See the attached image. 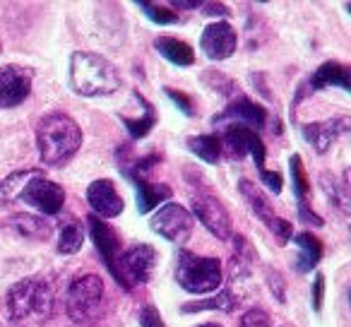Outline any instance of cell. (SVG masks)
I'll return each mask as SVG.
<instances>
[{
    "mask_svg": "<svg viewBox=\"0 0 351 327\" xmlns=\"http://www.w3.org/2000/svg\"><path fill=\"white\" fill-rule=\"evenodd\" d=\"M5 306L12 327H44L53 313V289L46 279L27 277L8 291Z\"/></svg>",
    "mask_w": 351,
    "mask_h": 327,
    "instance_id": "1",
    "label": "cell"
},
{
    "mask_svg": "<svg viewBox=\"0 0 351 327\" xmlns=\"http://www.w3.org/2000/svg\"><path fill=\"white\" fill-rule=\"evenodd\" d=\"M36 145L44 164L63 167L82 147V130L68 113H49L36 128Z\"/></svg>",
    "mask_w": 351,
    "mask_h": 327,
    "instance_id": "2",
    "label": "cell"
},
{
    "mask_svg": "<svg viewBox=\"0 0 351 327\" xmlns=\"http://www.w3.org/2000/svg\"><path fill=\"white\" fill-rule=\"evenodd\" d=\"M70 87L82 97H108L121 87V75L104 56L77 51L70 58Z\"/></svg>",
    "mask_w": 351,
    "mask_h": 327,
    "instance_id": "3",
    "label": "cell"
},
{
    "mask_svg": "<svg viewBox=\"0 0 351 327\" xmlns=\"http://www.w3.org/2000/svg\"><path fill=\"white\" fill-rule=\"evenodd\" d=\"M106 303V289L97 274H80L70 282L68 293H65V308L68 315L77 325H92L99 320Z\"/></svg>",
    "mask_w": 351,
    "mask_h": 327,
    "instance_id": "4",
    "label": "cell"
},
{
    "mask_svg": "<svg viewBox=\"0 0 351 327\" xmlns=\"http://www.w3.org/2000/svg\"><path fill=\"white\" fill-rule=\"evenodd\" d=\"M176 279L188 293H210L221 287V265L215 258L181 250L176 258Z\"/></svg>",
    "mask_w": 351,
    "mask_h": 327,
    "instance_id": "5",
    "label": "cell"
},
{
    "mask_svg": "<svg viewBox=\"0 0 351 327\" xmlns=\"http://www.w3.org/2000/svg\"><path fill=\"white\" fill-rule=\"evenodd\" d=\"M156 265V250L149 243H137L132 248H128L125 253H121L118 258V274L116 282L125 289L140 287L147 284L154 272Z\"/></svg>",
    "mask_w": 351,
    "mask_h": 327,
    "instance_id": "6",
    "label": "cell"
},
{
    "mask_svg": "<svg viewBox=\"0 0 351 327\" xmlns=\"http://www.w3.org/2000/svg\"><path fill=\"white\" fill-rule=\"evenodd\" d=\"M193 212L197 219L205 224V229L210 234H215L219 241H229L234 229H231V217L224 210V205L219 202V197H215L210 191H197L193 193Z\"/></svg>",
    "mask_w": 351,
    "mask_h": 327,
    "instance_id": "7",
    "label": "cell"
},
{
    "mask_svg": "<svg viewBox=\"0 0 351 327\" xmlns=\"http://www.w3.org/2000/svg\"><path fill=\"white\" fill-rule=\"evenodd\" d=\"M152 231L164 236L171 243H186L193 234V217L186 207L169 202L152 217Z\"/></svg>",
    "mask_w": 351,
    "mask_h": 327,
    "instance_id": "8",
    "label": "cell"
},
{
    "mask_svg": "<svg viewBox=\"0 0 351 327\" xmlns=\"http://www.w3.org/2000/svg\"><path fill=\"white\" fill-rule=\"evenodd\" d=\"M20 200L25 202V205L36 207V210L44 212V215H60L63 202H65V193L58 183L49 181L44 173H39V176H34L22 188Z\"/></svg>",
    "mask_w": 351,
    "mask_h": 327,
    "instance_id": "9",
    "label": "cell"
},
{
    "mask_svg": "<svg viewBox=\"0 0 351 327\" xmlns=\"http://www.w3.org/2000/svg\"><path fill=\"white\" fill-rule=\"evenodd\" d=\"M219 142H224V147L229 149L231 156L241 159V156L250 154L255 159V167L260 169V173L267 171V169H265V145L255 130H250V128H245V125L229 123L224 130V137H221Z\"/></svg>",
    "mask_w": 351,
    "mask_h": 327,
    "instance_id": "10",
    "label": "cell"
},
{
    "mask_svg": "<svg viewBox=\"0 0 351 327\" xmlns=\"http://www.w3.org/2000/svg\"><path fill=\"white\" fill-rule=\"evenodd\" d=\"M32 70L20 65H3L0 68V111L15 108L29 97Z\"/></svg>",
    "mask_w": 351,
    "mask_h": 327,
    "instance_id": "11",
    "label": "cell"
},
{
    "mask_svg": "<svg viewBox=\"0 0 351 327\" xmlns=\"http://www.w3.org/2000/svg\"><path fill=\"white\" fill-rule=\"evenodd\" d=\"M236 41H239V36L229 22H212L202 32L200 49L205 51L210 60H224L236 51Z\"/></svg>",
    "mask_w": 351,
    "mask_h": 327,
    "instance_id": "12",
    "label": "cell"
},
{
    "mask_svg": "<svg viewBox=\"0 0 351 327\" xmlns=\"http://www.w3.org/2000/svg\"><path fill=\"white\" fill-rule=\"evenodd\" d=\"M89 231H92V241L97 245L99 255L104 258V265L108 267V272L116 279L118 274V258H121V239L118 234L106 224L104 219H99L97 215L89 217Z\"/></svg>",
    "mask_w": 351,
    "mask_h": 327,
    "instance_id": "13",
    "label": "cell"
},
{
    "mask_svg": "<svg viewBox=\"0 0 351 327\" xmlns=\"http://www.w3.org/2000/svg\"><path fill=\"white\" fill-rule=\"evenodd\" d=\"M87 202L97 212L99 219H113V217H118L123 212V197L118 195L116 186L108 178L94 181L87 188Z\"/></svg>",
    "mask_w": 351,
    "mask_h": 327,
    "instance_id": "14",
    "label": "cell"
},
{
    "mask_svg": "<svg viewBox=\"0 0 351 327\" xmlns=\"http://www.w3.org/2000/svg\"><path fill=\"white\" fill-rule=\"evenodd\" d=\"M346 130H349V118H332V121L303 125V137H306V142L317 154H325V152L335 145L337 137Z\"/></svg>",
    "mask_w": 351,
    "mask_h": 327,
    "instance_id": "15",
    "label": "cell"
},
{
    "mask_svg": "<svg viewBox=\"0 0 351 327\" xmlns=\"http://www.w3.org/2000/svg\"><path fill=\"white\" fill-rule=\"evenodd\" d=\"M226 121H234L236 125H245V128H250V130L255 128V130H258V128L265 125L267 116H265L263 106H258V104H253L245 97H239L229 108H224V113H219V116L212 118L215 125L217 123H226Z\"/></svg>",
    "mask_w": 351,
    "mask_h": 327,
    "instance_id": "16",
    "label": "cell"
},
{
    "mask_svg": "<svg viewBox=\"0 0 351 327\" xmlns=\"http://www.w3.org/2000/svg\"><path fill=\"white\" fill-rule=\"evenodd\" d=\"M306 87L308 89H303L301 97L306 92H320L322 87H341L344 92H349V89H351L349 68H346V65H341V63H337V60L322 63L320 68L311 75V80H308Z\"/></svg>",
    "mask_w": 351,
    "mask_h": 327,
    "instance_id": "17",
    "label": "cell"
},
{
    "mask_svg": "<svg viewBox=\"0 0 351 327\" xmlns=\"http://www.w3.org/2000/svg\"><path fill=\"white\" fill-rule=\"evenodd\" d=\"M234 245H236V250L229 265V279L231 282H243V279H248L250 272H253L255 263H258V253H255V248L243 236H236Z\"/></svg>",
    "mask_w": 351,
    "mask_h": 327,
    "instance_id": "18",
    "label": "cell"
},
{
    "mask_svg": "<svg viewBox=\"0 0 351 327\" xmlns=\"http://www.w3.org/2000/svg\"><path fill=\"white\" fill-rule=\"evenodd\" d=\"M128 176L135 183L137 212H140V215H147V212H152L156 205H161V202L171 197V188L164 186V183H161V186H152V183H147L142 176H135V173H128Z\"/></svg>",
    "mask_w": 351,
    "mask_h": 327,
    "instance_id": "19",
    "label": "cell"
},
{
    "mask_svg": "<svg viewBox=\"0 0 351 327\" xmlns=\"http://www.w3.org/2000/svg\"><path fill=\"white\" fill-rule=\"evenodd\" d=\"M239 191H241V195L248 200V205H250V210H253V215L258 217L260 221H263L265 226H272V221L277 219L274 217V210H272V202H269V197L265 195L263 191H260L255 183H250V181H245V178H241V183H239Z\"/></svg>",
    "mask_w": 351,
    "mask_h": 327,
    "instance_id": "20",
    "label": "cell"
},
{
    "mask_svg": "<svg viewBox=\"0 0 351 327\" xmlns=\"http://www.w3.org/2000/svg\"><path fill=\"white\" fill-rule=\"evenodd\" d=\"M291 239H293V243L301 248V255L296 258V272H301V274L311 272L322 258V243L311 231H301V234L291 236Z\"/></svg>",
    "mask_w": 351,
    "mask_h": 327,
    "instance_id": "21",
    "label": "cell"
},
{
    "mask_svg": "<svg viewBox=\"0 0 351 327\" xmlns=\"http://www.w3.org/2000/svg\"><path fill=\"white\" fill-rule=\"evenodd\" d=\"M84 243V229L82 221L73 215H63L60 219V236H58V253L73 255L82 248Z\"/></svg>",
    "mask_w": 351,
    "mask_h": 327,
    "instance_id": "22",
    "label": "cell"
},
{
    "mask_svg": "<svg viewBox=\"0 0 351 327\" xmlns=\"http://www.w3.org/2000/svg\"><path fill=\"white\" fill-rule=\"evenodd\" d=\"M154 49L173 65L188 68V65L195 63V53H193L191 46L181 39H173V36H159V39H154Z\"/></svg>",
    "mask_w": 351,
    "mask_h": 327,
    "instance_id": "23",
    "label": "cell"
},
{
    "mask_svg": "<svg viewBox=\"0 0 351 327\" xmlns=\"http://www.w3.org/2000/svg\"><path fill=\"white\" fill-rule=\"evenodd\" d=\"M8 224H10L17 234L25 236V239H34V241H46L51 236V231H53L49 221L34 215H15V217H10Z\"/></svg>",
    "mask_w": 351,
    "mask_h": 327,
    "instance_id": "24",
    "label": "cell"
},
{
    "mask_svg": "<svg viewBox=\"0 0 351 327\" xmlns=\"http://www.w3.org/2000/svg\"><path fill=\"white\" fill-rule=\"evenodd\" d=\"M188 149L200 156L202 161H207V164H215L221 154V142L217 135H195L188 137Z\"/></svg>",
    "mask_w": 351,
    "mask_h": 327,
    "instance_id": "25",
    "label": "cell"
},
{
    "mask_svg": "<svg viewBox=\"0 0 351 327\" xmlns=\"http://www.w3.org/2000/svg\"><path fill=\"white\" fill-rule=\"evenodd\" d=\"M239 306V296H234L231 291H221L215 298H205V301H195V303H186L183 313H195V311H234Z\"/></svg>",
    "mask_w": 351,
    "mask_h": 327,
    "instance_id": "26",
    "label": "cell"
},
{
    "mask_svg": "<svg viewBox=\"0 0 351 327\" xmlns=\"http://www.w3.org/2000/svg\"><path fill=\"white\" fill-rule=\"evenodd\" d=\"M39 173H44V171H39V169H27V171H17V173H12V176H8L5 181L0 183V197H3V200H15V197H20L22 188L34 176H39Z\"/></svg>",
    "mask_w": 351,
    "mask_h": 327,
    "instance_id": "27",
    "label": "cell"
},
{
    "mask_svg": "<svg viewBox=\"0 0 351 327\" xmlns=\"http://www.w3.org/2000/svg\"><path fill=\"white\" fill-rule=\"evenodd\" d=\"M320 183H322V191L327 193V197L332 200V205L339 207L344 215H349V188H346V173H344V181L337 183L335 178H330V173H322L320 176Z\"/></svg>",
    "mask_w": 351,
    "mask_h": 327,
    "instance_id": "28",
    "label": "cell"
},
{
    "mask_svg": "<svg viewBox=\"0 0 351 327\" xmlns=\"http://www.w3.org/2000/svg\"><path fill=\"white\" fill-rule=\"evenodd\" d=\"M123 123H125V128H128V132H130L135 140H140V137H145L147 132L154 128V123H156V113H154V106L152 104H147V108H145V116H140V118H125L123 116Z\"/></svg>",
    "mask_w": 351,
    "mask_h": 327,
    "instance_id": "29",
    "label": "cell"
},
{
    "mask_svg": "<svg viewBox=\"0 0 351 327\" xmlns=\"http://www.w3.org/2000/svg\"><path fill=\"white\" fill-rule=\"evenodd\" d=\"M289 167H291V181H293V193H296L298 202H306V193H308V178L303 171V161L298 154H293L289 159Z\"/></svg>",
    "mask_w": 351,
    "mask_h": 327,
    "instance_id": "30",
    "label": "cell"
},
{
    "mask_svg": "<svg viewBox=\"0 0 351 327\" xmlns=\"http://www.w3.org/2000/svg\"><path fill=\"white\" fill-rule=\"evenodd\" d=\"M137 8L140 10H145V15L149 17L152 22H156V25H176L178 22V15L176 12H171V10H166V8H161V5H154V3H137Z\"/></svg>",
    "mask_w": 351,
    "mask_h": 327,
    "instance_id": "31",
    "label": "cell"
},
{
    "mask_svg": "<svg viewBox=\"0 0 351 327\" xmlns=\"http://www.w3.org/2000/svg\"><path fill=\"white\" fill-rule=\"evenodd\" d=\"M137 320H140V327H166L164 320H161V313L156 311L154 306L142 308L140 315H137Z\"/></svg>",
    "mask_w": 351,
    "mask_h": 327,
    "instance_id": "32",
    "label": "cell"
},
{
    "mask_svg": "<svg viewBox=\"0 0 351 327\" xmlns=\"http://www.w3.org/2000/svg\"><path fill=\"white\" fill-rule=\"evenodd\" d=\"M241 327H269V317L265 311H260V308H253V311L245 313L243 322H241Z\"/></svg>",
    "mask_w": 351,
    "mask_h": 327,
    "instance_id": "33",
    "label": "cell"
},
{
    "mask_svg": "<svg viewBox=\"0 0 351 327\" xmlns=\"http://www.w3.org/2000/svg\"><path fill=\"white\" fill-rule=\"evenodd\" d=\"M269 231H272V234L277 236L279 241H282V245L293 236V226L289 224V221H284V219H274L272 226H269Z\"/></svg>",
    "mask_w": 351,
    "mask_h": 327,
    "instance_id": "34",
    "label": "cell"
},
{
    "mask_svg": "<svg viewBox=\"0 0 351 327\" xmlns=\"http://www.w3.org/2000/svg\"><path fill=\"white\" fill-rule=\"evenodd\" d=\"M166 94H169V99H171V101H173L176 106L181 108V111L186 113V116H193V113H195V111H193V101L186 97V94L176 92V89H166Z\"/></svg>",
    "mask_w": 351,
    "mask_h": 327,
    "instance_id": "35",
    "label": "cell"
},
{
    "mask_svg": "<svg viewBox=\"0 0 351 327\" xmlns=\"http://www.w3.org/2000/svg\"><path fill=\"white\" fill-rule=\"evenodd\" d=\"M267 282H269V289H272V293L277 296V301L284 303V282H282V274L272 272V269H267Z\"/></svg>",
    "mask_w": 351,
    "mask_h": 327,
    "instance_id": "36",
    "label": "cell"
},
{
    "mask_svg": "<svg viewBox=\"0 0 351 327\" xmlns=\"http://www.w3.org/2000/svg\"><path fill=\"white\" fill-rule=\"evenodd\" d=\"M322 293H325V277L322 274H315V282H313V308L320 311L322 308Z\"/></svg>",
    "mask_w": 351,
    "mask_h": 327,
    "instance_id": "37",
    "label": "cell"
},
{
    "mask_svg": "<svg viewBox=\"0 0 351 327\" xmlns=\"http://www.w3.org/2000/svg\"><path fill=\"white\" fill-rule=\"evenodd\" d=\"M260 178H263V183L274 193V195H277V193H282V176H279V173L263 171V173H260Z\"/></svg>",
    "mask_w": 351,
    "mask_h": 327,
    "instance_id": "38",
    "label": "cell"
},
{
    "mask_svg": "<svg viewBox=\"0 0 351 327\" xmlns=\"http://www.w3.org/2000/svg\"><path fill=\"white\" fill-rule=\"evenodd\" d=\"M298 212H301V219L303 221H308V224H313V226H322V219L315 215V212L308 210L306 202H298Z\"/></svg>",
    "mask_w": 351,
    "mask_h": 327,
    "instance_id": "39",
    "label": "cell"
},
{
    "mask_svg": "<svg viewBox=\"0 0 351 327\" xmlns=\"http://www.w3.org/2000/svg\"><path fill=\"white\" fill-rule=\"evenodd\" d=\"M202 8L207 10L205 15H210V17H226V15H229V10H226L221 3H205Z\"/></svg>",
    "mask_w": 351,
    "mask_h": 327,
    "instance_id": "40",
    "label": "cell"
},
{
    "mask_svg": "<svg viewBox=\"0 0 351 327\" xmlns=\"http://www.w3.org/2000/svg\"><path fill=\"white\" fill-rule=\"evenodd\" d=\"M173 8H178V10H197V8H202V3H183V0H173Z\"/></svg>",
    "mask_w": 351,
    "mask_h": 327,
    "instance_id": "41",
    "label": "cell"
},
{
    "mask_svg": "<svg viewBox=\"0 0 351 327\" xmlns=\"http://www.w3.org/2000/svg\"><path fill=\"white\" fill-rule=\"evenodd\" d=\"M200 327H221V325H217V322H205V325H200Z\"/></svg>",
    "mask_w": 351,
    "mask_h": 327,
    "instance_id": "42",
    "label": "cell"
}]
</instances>
